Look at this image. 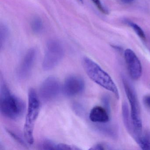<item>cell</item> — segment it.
<instances>
[{
  "mask_svg": "<svg viewBox=\"0 0 150 150\" xmlns=\"http://www.w3.org/2000/svg\"><path fill=\"white\" fill-rule=\"evenodd\" d=\"M82 64L86 73L93 81L111 92L117 99H119L120 96L117 86L108 73L97 63L88 57L83 58Z\"/></svg>",
  "mask_w": 150,
  "mask_h": 150,
  "instance_id": "cell-1",
  "label": "cell"
},
{
  "mask_svg": "<svg viewBox=\"0 0 150 150\" xmlns=\"http://www.w3.org/2000/svg\"><path fill=\"white\" fill-rule=\"evenodd\" d=\"M25 110L24 102L11 93L5 83L1 84L0 91V111L8 119L15 120L21 116Z\"/></svg>",
  "mask_w": 150,
  "mask_h": 150,
  "instance_id": "cell-2",
  "label": "cell"
},
{
  "mask_svg": "<svg viewBox=\"0 0 150 150\" xmlns=\"http://www.w3.org/2000/svg\"><path fill=\"white\" fill-rule=\"evenodd\" d=\"M40 103L35 90L30 88L28 92V106L23 128L24 138L28 144L34 143V130L40 111Z\"/></svg>",
  "mask_w": 150,
  "mask_h": 150,
  "instance_id": "cell-3",
  "label": "cell"
},
{
  "mask_svg": "<svg viewBox=\"0 0 150 150\" xmlns=\"http://www.w3.org/2000/svg\"><path fill=\"white\" fill-rule=\"evenodd\" d=\"M125 91L130 107V116L134 129L135 138L140 136L142 130V122L137 97L134 88L126 79H122Z\"/></svg>",
  "mask_w": 150,
  "mask_h": 150,
  "instance_id": "cell-4",
  "label": "cell"
},
{
  "mask_svg": "<svg viewBox=\"0 0 150 150\" xmlns=\"http://www.w3.org/2000/svg\"><path fill=\"white\" fill-rule=\"evenodd\" d=\"M64 50L62 43L57 39H51L47 42L42 67L45 71L55 68L64 58Z\"/></svg>",
  "mask_w": 150,
  "mask_h": 150,
  "instance_id": "cell-5",
  "label": "cell"
},
{
  "mask_svg": "<svg viewBox=\"0 0 150 150\" xmlns=\"http://www.w3.org/2000/svg\"><path fill=\"white\" fill-rule=\"evenodd\" d=\"M61 90L59 81L53 76L45 79L39 88V95L44 101H50L56 98Z\"/></svg>",
  "mask_w": 150,
  "mask_h": 150,
  "instance_id": "cell-6",
  "label": "cell"
},
{
  "mask_svg": "<svg viewBox=\"0 0 150 150\" xmlns=\"http://www.w3.org/2000/svg\"><path fill=\"white\" fill-rule=\"evenodd\" d=\"M85 87V82L82 78L77 75H70L65 80L63 93L67 97H74L81 93Z\"/></svg>",
  "mask_w": 150,
  "mask_h": 150,
  "instance_id": "cell-7",
  "label": "cell"
},
{
  "mask_svg": "<svg viewBox=\"0 0 150 150\" xmlns=\"http://www.w3.org/2000/svg\"><path fill=\"white\" fill-rule=\"evenodd\" d=\"M124 58L131 78L134 80L139 79L142 74V64L139 59L135 52L129 49L125 51Z\"/></svg>",
  "mask_w": 150,
  "mask_h": 150,
  "instance_id": "cell-8",
  "label": "cell"
},
{
  "mask_svg": "<svg viewBox=\"0 0 150 150\" xmlns=\"http://www.w3.org/2000/svg\"><path fill=\"white\" fill-rule=\"evenodd\" d=\"M37 57V51L31 48L28 51L23 57L17 70L19 78L25 79L31 73Z\"/></svg>",
  "mask_w": 150,
  "mask_h": 150,
  "instance_id": "cell-9",
  "label": "cell"
},
{
  "mask_svg": "<svg viewBox=\"0 0 150 150\" xmlns=\"http://www.w3.org/2000/svg\"><path fill=\"white\" fill-rule=\"evenodd\" d=\"M90 121L96 123H106L110 119L109 111L101 106H96L91 110L89 115Z\"/></svg>",
  "mask_w": 150,
  "mask_h": 150,
  "instance_id": "cell-10",
  "label": "cell"
},
{
  "mask_svg": "<svg viewBox=\"0 0 150 150\" xmlns=\"http://www.w3.org/2000/svg\"><path fill=\"white\" fill-rule=\"evenodd\" d=\"M122 114L123 120L126 129L130 133L134 135V132L133 125L132 122L130 115L129 114V110L128 105L126 103L123 104L122 107Z\"/></svg>",
  "mask_w": 150,
  "mask_h": 150,
  "instance_id": "cell-11",
  "label": "cell"
},
{
  "mask_svg": "<svg viewBox=\"0 0 150 150\" xmlns=\"http://www.w3.org/2000/svg\"><path fill=\"white\" fill-rule=\"evenodd\" d=\"M39 149L45 150H60V143H58L50 139H45L39 144Z\"/></svg>",
  "mask_w": 150,
  "mask_h": 150,
  "instance_id": "cell-12",
  "label": "cell"
},
{
  "mask_svg": "<svg viewBox=\"0 0 150 150\" xmlns=\"http://www.w3.org/2000/svg\"><path fill=\"white\" fill-rule=\"evenodd\" d=\"M30 26L32 31L36 34H40L43 29V23L39 17H35L32 20Z\"/></svg>",
  "mask_w": 150,
  "mask_h": 150,
  "instance_id": "cell-13",
  "label": "cell"
},
{
  "mask_svg": "<svg viewBox=\"0 0 150 150\" xmlns=\"http://www.w3.org/2000/svg\"><path fill=\"white\" fill-rule=\"evenodd\" d=\"M9 35V30L5 24H1L0 26V47L2 49L5 45Z\"/></svg>",
  "mask_w": 150,
  "mask_h": 150,
  "instance_id": "cell-14",
  "label": "cell"
},
{
  "mask_svg": "<svg viewBox=\"0 0 150 150\" xmlns=\"http://www.w3.org/2000/svg\"><path fill=\"white\" fill-rule=\"evenodd\" d=\"M136 141L141 149L150 150V139L145 137L137 136L135 138Z\"/></svg>",
  "mask_w": 150,
  "mask_h": 150,
  "instance_id": "cell-15",
  "label": "cell"
},
{
  "mask_svg": "<svg viewBox=\"0 0 150 150\" xmlns=\"http://www.w3.org/2000/svg\"><path fill=\"white\" fill-rule=\"evenodd\" d=\"M127 24L132 28L137 35L142 40H145L146 36L142 29L137 24L132 22L128 21Z\"/></svg>",
  "mask_w": 150,
  "mask_h": 150,
  "instance_id": "cell-16",
  "label": "cell"
},
{
  "mask_svg": "<svg viewBox=\"0 0 150 150\" xmlns=\"http://www.w3.org/2000/svg\"><path fill=\"white\" fill-rule=\"evenodd\" d=\"M7 132L9 134L10 136L13 139H14L15 140L17 143L19 144H21V145L23 146H27V142H26V140L22 138L18 134H16L15 132H14L13 131L11 130L8 129H6Z\"/></svg>",
  "mask_w": 150,
  "mask_h": 150,
  "instance_id": "cell-17",
  "label": "cell"
},
{
  "mask_svg": "<svg viewBox=\"0 0 150 150\" xmlns=\"http://www.w3.org/2000/svg\"><path fill=\"white\" fill-rule=\"evenodd\" d=\"M93 3L96 6L97 8L104 14L108 15L109 14V11L108 9L103 5L100 0H91Z\"/></svg>",
  "mask_w": 150,
  "mask_h": 150,
  "instance_id": "cell-18",
  "label": "cell"
},
{
  "mask_svg": "<svg viewBox=\"0 0 150 150\" xmlns=\"http://www.w3.org/2000/svg\"><path fill=\"white\" fill-rule=\"evenodd\" d=\"M106 147H107V146L105 145L104 144H98L92 146L91 148L89 149V150H103L107 149Z\"/></svg>",
  "mask_w": 150,
  "mask_h": 150,
  "instance_id": "cell-19",
  "label": "cell"
},
{
  "mask_svg": "<svg viewBox=\"0 0 150 150\" xmlns=\"http://www.w3.org/2000/svg\"><path fill=\"white\" fill-rule=\"evenodd\" d=\"M73 109L77 114H82L83 112V108L81 105L78 103H74L73 105Z\"/></svg>",
  "mask_w": 150,
  "mask_h": 150,
  "instance_id": "cell-20",
  "label": "cell"
},
{
  "mask_svg": "<svg viewBox=\"0 0 150 150\" xmlns=\"http://www.w3.org/2000/svg\"><path fill=\"white\" fill-rule=\"evenodd\" d=\"M143 102L145 106L150 110V95H146L144 97Z\"/></svg>",
  "mask_w": 150,
  "mask_h": 150,
  "instance_id": "cell-21",
  "label": "cell"
},
{
  "mask_svg": "<svg viewBox=\"0 0 150 150\" xmlns=\"http://www.w3.org/2000/svg\"><path fill=\"white\" fill-rule=\"evenodd\" d=\"M107 96H104L103 98L102 101L103 102V105L105 107V108L109 112L110 104L109 100L108 98H107Z\"/></svg>",
  "mask_w": 150,
  "mask_h": 150,
  "instance_id": "cell-22",
  "label": "cell"
},
{
  "mask_svg": "<svg viewBox=\"0 0 150 150\" xmlns=\"http://www.w3.org/2000/svg\"><path fill=\"white\" fill-rule=\"evenodd\" d=\"M122 3L125 4H130L133 3L135 0H120Z\"/></svg>",
  "mask_w": 150,
  "mask_h": 150,
  "instance_id": "cell-23",
  "label": "cell"
},
{
  "mask_svg": "<svg viewBox=\"0 0 150 150\" xmlns=\"http://www.w3.org/2000/svg\"><path fill=\"white\" fill-rule=\"evenodd\" d=\"M79 1H80L81 3H83V0H79Z\"/></svg>",
  "mask_w": 150,
  "mask_h": 150,
  "instance_id": "cell-24",
  "label": "cell"
}]
</instances>
